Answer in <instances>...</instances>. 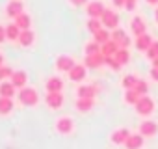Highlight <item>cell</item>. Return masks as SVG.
Instances as JSON below:
<instances>
[{
    "mask_svg": "<svg viewBox=\"0 0 158 149\" xmlns=\"http://www.w3.org/2000/svg\"><path fill=\"white\" fill-rule=\"evenodd\" d=\"M15 90H17V88L11 84V80L0 82V97H10V99H13V95H17Z\"/></svg>",
    "mask_w": 158,
    "mask_h": 149,
    "instance_id": "9a60e30c",
    "label": "cell"
},
{
    "mask_svg": "<svg viewBox=\"0 0 158 149\" xmlns=\"http://www.w3.org/2000/svg\"><path fill=\"white\" fill-rule=\"evenodd\" d=\"M151 77L158 82V67H154V65H152V69H151Z\"/></svg>",
    "mask_w": 158,
    "mask_h": 149,
    "instance_id": "ab89813d",
    "label": "cell"
},
{
    "mask_svg": "<svg viewBox=\"0 0 158 149\" xmlns=\"http://www.w3.org/2000/svg\"><path fill=\"white\" fill-rule=\"evenodd\" d=\"M86 73H88V67L86 65H80V63H76L71 71H69V79L73 82H82L86 79Z\"/></svg>",
    "mask_w": 158,
    "mask_h": 149,
    "instance_id": "8fae6325",
    "label": "cell"
},
{
    "mask_svg": "<svg viewBox=\"0 0 158 149\" xmlns=\"http://www.w3.org/2000/svg\"><path fill=\"white\" fill-rule=\"evenodd\" d=\"M13 108H15L13 99H10V97H0V116H8V114H11Z\"/></svg>",
    "mask_w": 158,
    "mask_h": 149,
    "instance_id": "d6986e66",
    "label": "cell"
},
{
    "mask_svg": "<svg viewBox=\"0 0 158 149\" xmlns=\"http://www.w3.org/2000/svg\"><path fill=\"white\" fill-rule=\"evenodd\" d=\"M11 74H13V69H11V67L2 65V67H0V82H4V80L11 79Z\"/></svg>",
    "mask_w": 158,
    "mask_h": 149,
    "instance_id": "836d02e7",
    "label": "cell"
},
{
    "mask_svg": "<svg viewBox=\"0 0 158 149\" xmlns=\"http://www.w3.org/2000/svg\"><path fill=\"white\" fill-rule=\"evenodd\" d=\"M10 80H11V84H13L15 88H26V84H28V73L23 71V69L13 71V74H11Z\"/></svg>",
    "mask_w": 158,
    "mask_h": 149,
    "instance_id": "30bf717a",
    "label": "cell"
},
{
    "mask_svg": "<svg viewBox=\"0 0 158 149\" xmlns=\"http://www.w3.org/2000/svg\"><path fill=\"white\" fill-rule=\"evenodd\" d=\"M101 52V45L97 41H89L86 45V56H91V54H99Z\"/></svg>",
    "mask_w": 158,
    "mask_h": 149,
    "instance_id": "1f68e13d",
    "label": "cell"
},
{
    "mask_svg": "<svg viewBox=\"0 0 158 149\" xmlns=\"http://www.w3.org/2000/svg\"><path fill=\"white\" fill-rule=\"evenodd\" d=\"M15 24H17L21 30H28L30 24H32V19H30L28 13H21L19 17H15Z\"/></svg>",
    "mask_w": 158,
    "mask_h": 149,
    "instance_id": "4316f807",
    "label": "cell"
},
{
    "mask_svg": "<svg viewBox=\"0 0 158 149\" xmlns=\"http://www.w3.org/2000/svg\"><path fill=\"white\" fill-rule=\"evenodd\" d=\"M138 80H139V79H136L134 74H127V77L121 80V84H123V88H125V90H134V88H136V84H138Z\"/></svg>",
    "mask_w": 158,
    "mask_h": 149,
    "instance_id": "f1b7e54d",
    "label": "cell"
},
{
    "mask_svg": "<svg viewBox=\"0 0 158 149\" xmlns=\"http://www.w3.org/2000/svg\"><path fill=\"white\" fill-rule=\"evenodd\" d=\"M136 4H138V0H127V2H125V10L134 11L136 10Z\"/></svg>",
    "mask_w": 158,
    "mask_h": 149,
    "instance_id": "8d00e7d4",
    "label": "cell"
},
{
    "mask_svg": "<svg viewBox=\"0 0 158 149\" xmlns=\"http://www.w3.org/2000/svg\"><path fill=\"white\" fill-rule=\"evenodd\" d=\"M8 37H6V26H0V43L2 41H6Z\"/></svg>",
    "mask_w": 158,
    "mask_h": 149,
    "instance_id": "f35d334b",
    "label": "cell"
},
{
    "mask_svg": "<svg viewBox=\"0 0 158 149\" xmlns=\"http://www.w3.org/2000/svg\"><path fill=\"white\" fill-rule=\"evenodd\" d=\"M151 45H152V37H151L149 34H143V36H138V37H136V49H138V50H143V52H145Z\"/></svg>",
    "mask_w": 158,
    "mask_h": 149,
    "instance_id": "ffe728a7",
    "label": "cell"
},
{
    "mask_svg": "<svg viewBox=\"0 0 158 149\" xmlns=\"http://www.w3.org/2000/svg\"><path fill=\"white\" fill-rule=\"evenodd\" d=\"M4 65V58H2V54H0V67Z\"/></svg>",
    "mask_w": 158,
    "mask_h": 149,
    "instance_id": "7bdbcfd3",
    "label": "cell"
},
{
    "mask_svg": "<svg viewBox=\"0 0 158 149\" xmlns=\"http://www.w3.org/2000/svg\"><path fill=\"white\" fill-rule=\"evenodd\" d=\"M104 4L101 2V0H91V2H88L86 6V13L89 19H101V15L104 13Z\"/></svg>",
    "mask_w": 158,
    "mask_h": 149,
    "instance_id": "5b68a950",
    "label": "cell"
},
{
    "mask_svg": "<svg viewBox=\"0 0 158 149\" xmlns=\"http://www.w3.org/2000/svg\"><path fill=\"white\" fill-rule=\"evenodd\" d=\"M110 39H112V34L108 32V28H101L99 32L93 34V41H97L99 45H104V43L110 41Z\"/></svg>",
    "mask_w": 158,
    "mask_h": 149,
    "instance_id": "d4e9b609",
    "label": "cell"
},
{
    "mask_svg": "<svg viewBox=\"0 0 158 149\" xmlns=\"http://www.w3.org/2000/svg\"><path fill=\"white\" fill-rule=\"evenodd\" d=\"M101 28H104V26H102V23H101V19H89V21H88V30H89L91 34L99 32Z\"/></svg>",
    "mask_w": 158,
    "mask_h": 149,
    "instance_id": "4dcf8cb0",
    "label": "cell"
},
{
    "mask_svg": "<svg viewBox=\"0 0 158 149\" xmlns=\"http://www.w3.org/2000/svg\"><path fill=\"white\" fill-rule=\"evenodd\" d=\"M147 4H158V0H147Z\"/></svg>",
    "mask_w": 158,
    "mask_h": 149,
    "instance_id": "b9f144b4",
    "label": "cell"
},
{
    "mask_svg": "<svg viewBox=\"0 0 158 149\" xmlns=\"http://www.w3.org/2000/svg\"><path fill=\"white\" fill-rule=\"evenodd\" d=\"M21 32H23V30H21L15 23H11V24H8V26H6V37H8L10 41H19Z\"/></svg>",
    "mask_w": 158,
    "mask_h": 149,
    "instance_id": "603a6c76",
    "label": "cell"
},
{
    "mask_svg": "<svg viewBox=\"0 0 158 149\" xmlns=\"http://www.w3.org/2000/svg\"><path fill=\"white\" fill-rule=\"evenodd\" d=\"M93 104H95L93 99H82V97L76 99V110H80V112H89L93 108Z\"/></svg>",
    "mask_w": 158,
    "mask_h": 149,
    "instance_id": "484cf974",
    "label": "cell"
},
{
    "mask_svg": "<svg viewBox=\"0 0 158 149\" xmlns=\"http://www.w3.org/2000/svg\"><path fill=\"white\" fill-rule=\"evenodd\" d=\"M112 2H114L115 8H125V2H127V0H112Z\"/></svg>",
    "mask_w": 158,
    "mask_h": 149,
    "instance_id": "60d3db41",
    "label": "cell"
},
{
    "mask_svg": "<svg viewBox=\"0 0 158 149\" xmlns=\"http://www.w3.org/2000/svg\"><path fill=\"white\" fill-rule=\"evenodd\" d=\"M152 65H154V67H158V58H156V60H152Z\"/></svg>",
    "mask_w": 158,
    "mask_h": 149,
    "instance_id": "f6af8a7d",
    "label": "cell"
},
{
    "mask_svg": "<svg viewBox=\"0 0 158 149\" xmlns=\"http://www.w3.org/2000/svg\"><path fill=\"white\" fill-rule=\"evenodd\" d=\"M104 56H102V52H99V54H91V56H86V60H84V65L86 67H91V69H97V67H101L102 63H104Z\"/></svg>",
    "mask_w": 158,
    "mask_h": 149,
    "instance_id": "5bb4252c",
    "label": "cell"
},
{
    "mask_svg": "<svg viewBox=\"0 0 158 149\" xmlns=\"http://www.w3.org/2000/svg\"><path fill=\"white\" fill-rule=\"evenodd\" d=\"M17 97H19V103L23 104V106H35L37 104V101H39V95H37V92L34 90V88H21V92L17 93Z\"/></svg>",
    "mask_w": 158,
    "mask_h": 149,
    "instance_id": "6da1fadb",
    "label": "cell"
},
{
    "mask_svg": "<svg viewBox=\"0 0 158 149\" xmlns=\"http://www.w3.org/2000/svg\"><path fill=\"white\" fill-rule=\"evenodd\" d=\"M112 39L119 45V49H128V45H130V37H128L127 32L121 30V28H115V30L112 32Z\"/></svg>",
    "mask_w": 158,
    "mask_h": 149,
    "instance_id": "9c48e42d",
    "label": "cell"
},
{
    "mask_svg": "<svg viewBox=\"0 0 158 149\" xmlns=\"http://www.w3.org/2000/svg\"><path fill=\"white\" fill-rule=\"evenodd\" d=\"M104 63H106V65H108L110 69H114V71H119V69H121V63H119V62H117V60H115L114 56L106 58V60H104Z\"/></svg>",
    "mask_w": 158,
    "mask_h": 149,
    "instance_id": "e575fe53",
    "label": "cell"
},
{
    "mask_svg": "<svg viewBox=\"0 0 158 149\" xmlns=\"http://www.w3.org/2000/svg\"><path fill=\"white\" fill-rule=\"evenodd\" d=\"M34 41H35V34H34L30 28L21 32V36H19V45H21V47H32Z\"/></svg>",
    "mask_w": 158,
    "mask_h": 149,
    "instance_id": "2e32d148",
    "label": "cell"
},
{
    "mask_svg": "<svg viewBox=\"0 0 158 149\" xmlns=\"http://www.w3.org/2000/svg\"><path fill=\"white\" fill-rule=\"evenodd\" d=\"M89 0H69V4H73L74 8H80V6H88Z\"/></svg>",
    "mask_w": 158,
    "mask_h": 149,
    "instance_id": "74e56055",
    "label": "cell"
},
{
    "mask_svg": "<svg viewBox=\"0 0 158 149\" xmlns=\"http://www.w3.org/2000/svg\"><path fill=\"white\" fill-rule=\"evenodd\" d=\"M145 54H147L149 60H156L158 58V41H152V45L145 50Z\"/></svg>",
    "mask_w": 158,
    "mask_h": 149,
    "instance_id": "d6a6232c",
    "label": "cell"
},
{
    "mask_svg": "<svg viewBox=\"0 0 158 149\" xmlns=\"http://www.w3.org/2000/svg\"><path fill=\"white\" fill-rule=\"evenodd\" d=\"M128 136H130V132H128L127 129H117V130L112 134V142H114L115 145H121V143H125V142L128 140Z\"/></svg>",
    "mask_w": 158,
    "mask_h": 149,
    "instance_id": "7402d4cb",
    "label": "cell"
},
{
    "mask_svg": "<svg viewBox=\"0 0 158 149\" xmlns=\"http://www.w3.org/2000/svg\"><path fill=\"white\" fill-rule=\"evenodd\" d=\"M74 65H76V62H74V58L69 56V54H60V56L56 58V69L61 71V73H69Z\"/></svg>",
    "mask_w": 158,
    "mask_h": 149,
    "instance_id": "277c9868",
    "label": "cell"
},
{
    "mask_svg": "<svg viewBox=\"0 0 158 149\" xmlns=\"http://www.w3.org/2000/svg\"><path fill=\"white\" fill-rule=\"evenodd\" d=\"M21 13H24V4H23V0H10L8 6H6V15L15 19L19 17Z\"/></svg>",
    "mask_w": 158,
    "mask_h": 149,
    "instance_id": "52a82bcc",
    "label": "cell"
},
{
    "mask_svg": "<svg viewBox=\"0 0 158 149\" xmlns=\"http://www.w3.org/2000/svg\"><path fill=\"white\" fill-rule=\"evenodd\" d=\"M45 103H47L48 108H52V110H60L61 104H63V95H61V92H47Z\"/></svg>",
    "mask_w": 158,
    "mask_h": 149,
    "instance_id": "8992f818",
    "label": "cell"
},
{
    "mask_svg": "<svg viewBox=\"0 0 158 149\" xmlns=\"http://www.w3.org/2000/svg\"><path fill=\"white\" fill-rule=\"evenodd\" d=\"M134 106H136V112H138L139 116H151L152 110H154V101H152L149 95H141L139 101H138Z\"/></svg>",
    "mask_w": 158,
    "mask_h": 149,
    "instance_id": "7a4b0ae2",
    "label": "cell"
},
{
    "mask_svg": "<svg viewBox=\"0 0 158 149\" xmlns=\"http://www.w3.org/2000/svg\"><path fill=\"white\" fill-rule=\"evenodd\" d=\"M101 23H102V26L104 28H108V30H115L117 26H119V15L114 11V10H104V13L101 15Z\"/></svg>",
    "mask_w": 158,
    "mask_h": 149,
    "instance_id": "3957f363",
    "label": "cell"
},
{
    "mask_svg": "<svg viewBox=\"0 0 158 149\" xmlns=\"http://www.w3.org/2000/svg\"><path fill=\"white\" fill-rule=\"evenodd\" d=\"M45 88H47V92H61L63 90V80L60 77H50L45 82Z\"/></svg>",
    "mask_w": 158,
    "mask_h": 149,
    "instance_id": "ac0fdd59",
    "label": "cell"
},
{
    "mask_svg": "<svg viewBox=\"0 0 158 149\" xmlns=\"http://www.w3.org/2000/svg\"><path fill=\"white\" fill-rule=\"evenodd\" d=\"M158 132V123L154 121H143L141 123V134L143 136H154Z\"/></svg>",
    "mask_w": 158,
    "mask_h": 149,
    "instance_id": "cb8c5ba5",
    "label": "cell"
},
{
    "mask_svg": "<svg viewBox=\"0 0 158 149\" xmlns=\"http://www.w3.org/2000/svg\"><path fill=\"white\" fill-rule=\"evenodd\" d=\"M139 95H145L147 93V82L145 80H138V84H136V88H134Z\"/></svg>",
    "mask_w": 158,
    "mask_h": 149,
    "instance_id": "d590c367",
    "label": "cell"
},
{
    "mask_svg": "<svg viewBox=\"0 0 158 149\" xmlns=\"http://www.w3.org/2000/svg\"><path fill=\"white\" fill-rule=\"evenodd\" d=\"M130 32L138 37V36H143L147 34V26H145V21L141 17H132L130 19Z\"/></svg>",
    "mask_w": 158,
    "mask_h": 149,
    "instance_id": "7c38bea8",
    "label": "cell"
},
{
    "mask_svg": "<svg viewBox=\"0 0 158 149\" xmlns=\"http://www.w3.org/2000/svg\"><path fill=\"white\" fill-rule=\"evenodd\" d=\"M117 50H119V45H117L114 39H110V41H106L104 45H101V52H102V56H104V58L114 56Z\"/></svg>",
    "mask_w": 158,
    "mask_h": 149,
    "instance_id": "e0dca14e",
    "label": "cell"
},
{
    "mask_svg": "<svg viewBox=\"0 0 158 149\" xmlns=\"http://www.w3.org/2000/svg\"><path fill=\"white\" fill-rule=\"evenodd\" d=\"M114 58L121 63V67L123 65H127L128 63V60H130V54H128V49H119L115 54H114Z\"/></svg>",
    "mask_w": 158,
    "mask_h": 149,
    "instance_id": "83f0119b",
    "label": "cell"
},
{
    "mask_svg": "<svg viewBox=\"0 0 158 149\" xmlns=\"http://www.w3.org/2000/svg\"><path fill=\"white\" fill-rule=\"evenodd\" d=\"M95 93H97V86H91V84L78 86V90H76V95L82 97V99H93Z\"/></svg>",
    "mask_w": 158,
    "mask_h": 149,
    "instance_id": "4fadbf2b",
    "label": "cell"
},
{
    "mask_svg": "<svg viewBox=\"0 0 158 149\" xmlns=\"http://www.w3.org/2000/svg\"><path fill=\"white\" fill-rule=\"evenodd\" d=\"M127 149H139L143 145V134H130L128 140L125 142Z\"/></svg>",
    "mask_w": 158,
    "mask_h": 149,
    "instance_id": "44dd1931",
    "label": "cell"
},
{
    "mask_svg": "<svg viewBox=\"0 0 158 149\" xmlns=\"http://www.w3.org/2000/svg\"><path fill=\"white\" fill-rule=\"evenodd\" d=\"M154 19H156V23H158V8H156V11H154Z\"/></svg>",
    "mask_w": 158,
    "mask_h": 149,
    "instance_id": "ee69618b",
    "label": "cell"
},
{
    "mask_svg": "<svg viewBox=\"0 0 158 149\" xmlns=\"http://www.w3.org/2000/svg\"><path fill=\"white\" fill-rule=\"evenodd\" d=\"M139 93L136 92V90H127V93H125V101L128 103V104H136L138 101H139Z\"/></svg>",
    "mask_w": 158,
    "mask_h": 149,
    "instance_id": "f546056e",
    "label": "cell"
},
{
    "mask_svg": "<svg viewBox=\"0 0 158 149\" xmlns=\"http://www.w3.org/2000/svg\"><path fill=\"white\" fill-rule=\"evenodd\" d=\"M73 129H74V125H73V119L69 116H63V117L56 119V130L60 134H71Z\"/></svg>",
    "mask_w": 158,
    "mask_h": 149,
    "instance_id": "ba28073f",
    "label": "cell"
}]
</instances>
